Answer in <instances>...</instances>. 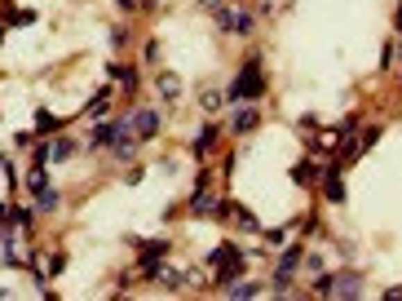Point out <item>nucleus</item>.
<instances>
[{
  "label": "nucleus",
  "mask_w": 402,
  "mask_h": 301,
  "mask_svg": "<svg viewBox=\"0 0 402 301\" xmlns=\"http://www.w3.org/2000/svg\"><path fill=\"white\" fill-rule=\"evenodd\" d=\"M319 182H323V164L319 160H296V164H292V186L314 190Z\"/></svg>",
  "instance_id": "423d86ee"
},
{
  "label": "nucleus",
  "mask_w": 402,
  "mask_h": 301,
  "mask_svg": "<svg viewBox=\"0 0 402 301\" xmlns=\"http://www.w3.org/2000/svg\"><path fill=\"white\" fill-rule=\"evenodd\" d=\"M376 142H380V124H362L358 129V155H367Z\"/></svg>",
  "instance_id": "4be33fe9"
},
{
  "label": "nucleus",
  "mask_w": 402,
  "mask_h": 301,
  "mask_svg": "<svg viewBox=\"0 0 402 301\" xmlns=\"http://www.w3.org/2000/svg\"><path fill=\"white\" fill-rule=\"evenodd\" d=\"M367 293V279L358 270H336V284H332V297H362Z\"/></svg>",
  "instance_id": "6e6552de"
},
{
  "label": "nucleus",
  "mask_w": 402,
  "mask_h": 301,
  "mask_svg": "<svg viewBox=\"0 0 402 301\" xmlns=\"http://www.w3.org/2000/svg\"><path fill=\"white\" fill-rule=\"evenodd\" d=\"M35 209H44V213H58V209H62V190H58V186H44V190H35Z\"/></svg>",
  "instance_id": "dca6fc26"
},
{
  "label": "nucleus",
  "mask_w": 402,
  "mask_h": 301,
  "mask_svg": "<svg viewBox=\"0 0 402 301\" xmlns=\"http://www.w3.org/2000/svg\"><path fill=\"white\" fill-rule=\"evenodd\" d=\"M35 22V9H9L5 14V27H31Z\"/></svg>",
  "instance_id": "a878e982"
},
{
  "label": "nucleus",
  "mask_w": 402,
  "mask_h": 301,
  "mask_svg": "<svg viewBox=\"0 0 402 301\" xmlns=\"http://www.w3.org/2000/svg\"><path fill=\"white\" fill-rule=\"evenodd\" d=\"M49 186V168L44 164H31V173H27V195H35V190H44Z\"/></svg>",
  "instance_id": "b1692460"
},
{
  "label": "nucleus",
  "mask_w": 402,
  "mask_h": 301,
  "mask_svg": "<svg viewBox=\"0 0 402 301\" xmlns=\"http://www.w3.org/2000/svg\"><path fill=\"white\" fill-rule=\"evenodd\" d=\"M261 293H265V284H252V279H239V284L226 288V297H235V301L239 297H261Z\"/></svg>",
  "instance_id": "6ab92c4d"
},
{
  "label": "nucleus",
  "mask_w": 402,
  "mask_h": 301,
  "mask_svg": "<svg viewBox=\"0 0 402 301\" xmlns=\"http://www.w3.org/2000/svg\"><path fill=\"white\" fill-rule=\"evenodd\" d=\"M235 222H239L248 235H261V222H257V213H252V209H243V204H235Z\"/></svg>",
  "instance_id": "412c9836"
},
{
  "label": "nucleus",
  "mask_w": 402,
  "mask_h": 301,
  "mask_svg": "<svg viewBox=\"0 0 402 301\" xmlns=\"http://www.w3.org/2000/svg\"><path fill=\"white\" fill-rule=\"evenodd\" d=\"M221 102H226V93H217V89H208V93L199 98V106H203V111H217Z\"/></svg>",
  "instance_id": "c85d7f7f"
},
{
  "label": "nucleus",
  "mask_w": 402,
  "mask_h": 301,
  "mask_svg": "<svg viewBox=\"0 0 402 301\" xmlns=\"http://www.w3.org/2000/svg\"><path fill=\"white\" fill-rule=\"evenodd\" d=\"M0 168H5V182H9V186H22V177H18V168H14V164H9V160H5V164H0Z\"/></svg>",
  "instance_id": "7c9ffc66"
},
{
  "label": "nucleus",
  "mask_w": 402,
  "mask_h": 301,
  "mask_svg": "<svg viewBox=\"0 0 402 301\" xmlns=\"http://www.w3.org/2000/svg\"><path fill=\"white\" fill-rule=\"evenodd\" d=\"M194 186H212V168H199V173H194Z\"/></svg>",
  "instance_id": "f704fd0d"
},
{
  "label": "nucleus",
  "mask_w": 402,
  "mask_h": 301,
  "mask_svg": "<svg viewBox=\"0 0 402 301\" xmlns=\"http://www.w3.org/2000/svg\"><path fill=\"white\" fill-rule=\"evenodd\" d=\"M217 142H221V129H217L212 120H203V124H199V133L190 138V155H194V160H203L208 151H217Z\"/></svg>",
  "instance_id": "39448f33"
},
{
  "label": "nucleus",
  "mask_w": 402,
  "mask_h": 301,
  "mask_svg": "<svg viewBox=\"0 0 402 301\" xmlns=\"http://www.w3.org/2000/svg\"><path fill=\"white\" fill-rule=\"evenodd\" d=\"M146 63H160V40H146V49H142Z\"/></svg>",
  "instance_id": "c756f323"
},
{
  "label": "nucleus",
  "mask_w": 402,
  "mask_h": 301,
  "mask_svg": "<svg viewBox=\"0 0 402 301\" xmlns=\"http://www.w3.org/2000/svg\"><path fill=\"white\" fill-rule=\"evenodd\" d=\"M9 222V200H0V226Z\"/></svg>",
  "instance_id": "e433bc0d"
},
{
  "label": "nucleus",
  "mask_w": 402,
  "mask_h": 301,
  "mask_svg": "<svg viewBox=\"0 0 402 301\" xmlns=\"http://www.w3.org/2000/svg\"><path fill=\"white\" fill-rule=\"evenodd\" d=\"M265 98V63H261V54H248L239 63V76L230 80V89H226V102H261Z\"/></svg>",
  "instance_id": "f257e3e1"
},
{
  "label": "nucleus",
  "mask_w": 402,
  "mask_h": 301,
  "mask_svg": "<svg viewBox=\"0 0 402 301\" xmlns=\"http://www.w3.org/2000/svg\"><path fill=\"white\" fill-rule=\"evenodd\" d=\"M111 44H115V49H124V44H128V27H115L111 31Z\"/></svg>",
  "instance_id": "2f4dec72"
},
{
  "label": "nucleus",
  "mask_w": 402,
  "mask_h": 301,
  "mask_svg": "<svg viewBox=\"0 0 402 301\" xmlns=\"http://www.w3.org/2000/svg\"><path fill=\"white\" fill-rule=\"evenodd\" d=\"M155 89H160L164 102H177L181 98V80L173 76V71H160V76H155Z\"/></svg>",
  "instance_id": "2eb2a0df"
},
{
  "label": "nucleus",
  "mask_w": 402,
  "mask_h": 301,
  "mask_svg": "<svg viewBox=\"0 0 402 301\" xmlns=\"http://www.w3.org/2000/svg\"><path fill=\"white\" fill-rule=\"evenodd\" d=\"M106 76L119 80L128 93H137V84H142V76H137V67H133V63H106Z\"/></svg>",
  "instance_id": "9b49d317"
},
{
  "label": "nucleus",
  "mask_w": 402,
  "mask_h": 301,
  "mask_svg": "<svg viewBox=\"0 0 402 301\" xmlns=\"http://www.w3.org/2000/svg\"><path fill=\"white\" fill-rule=\"evenodd\" d=\"M212 209H217V195L208 186H194V195H190V213L194 218H212Z\"/></svg>",
  "instance_id": "4468645a"
},
{
  "label": "nucleus",
  "mask_w": 402,
  "mask_h": 301,
  "mask_svg": "<svg viewBox=\"0 0 402 301\" xmlns=\"http://www.w3.org/2000/svg\"><path fill=\"white\" fill-rule=\"evenodd\" d=\"M115 138H119L115 120H97V124H93V133H89V147H93V151H97V147H106V151H111V147H115Z\"/></svg>",
  "instance_id": "ddd939ff"
},
{
  "label": "nucleus",
  "mask_w": 402,
  "mask_h": 301,
  "mask_svg": "<svg viewBox=\"0 0 402 301\" xmlns=\"http://www.w3.org/2000/svg\"><path fill=\"white\" fill-rule=\"evenodd\" d=\"M62 270H67V252H53V257H49V266H44V279H58Z\"/></svg>",
  "instance_id": "cd10ccee"
},
{
  "label": "nucleus",
  "mask_w": 402,
  "mask_h": 301,
  "mask_svg": "<svg viewBox=\"0 0 402 301\" xmlns=\"http://www.w3.org/2000/svg\"><path fill=\"white\" fill-rule=\"evenodd\" d=\"M76 155V142L71 138H53L49 142V164H62V160H71Z\"/></svg>",
  "instance_id": "f3484780"
},
{
  "label": "nucleus",
  "mask_w": 402,
  "mask_h": 301,
  "mask_svg": "<svg viewBox=\"0 0 402 301\" xmlns=\"http://www.w3.org/2000/svg\"><path fill=\"white\" fill-rule=\"evenodd\" d=\"M217 22H221V31H230V35H252V27H257V14L252 9H235V5H221L217 9Z\"/></svg>",
  "instance_id": "7ed1b4c3"
},
{
  "label": "nucleus",
  "mask_w": 402,
  "mask_h": 301,
  "mask_svg": "<svg viewBox=\"0 0 402 301\" xmlns=\"http://www.w3.org/2000/svg\"><path fill=\"white\" fill-rule=\"evenodd\" d=\"M319 190H323L327 204H345V200H349V190H345V160H340V155L323 164V182H319Z\"/></svg>",
  "instance_id": "f03ea898"
},
{
  "label": "nucleus",
  "mask_w": 402,
  "mask_h": 301,
  "mask_svg": "<svg viewBox=\"0 0 402 301\" xmlns=\"http://www.w3.org/2000/svg\"><path fill=\"white\" fill-rule=\"evenodd\" d=\"M235 252H239V244H235V239H221V244H217V248H212L203 261H208V266H221V261H226V257H235Z\"/></svg>",
  "instance_id": "aec40b11"
},
{
  "label": "nucleus",
  "mask_w": 402,
  "mask_h": 301,
  "mask_svg": "<svg viewBox=\"0 0 402 301\" xmlns=\"http://www.w3.org/2000/svg\"><path fill=\"white\" fill-rule=\"evenodd\" d=\"M212 270H217V275H212V284H217V288H221V293H226L230 284H239L243 275H248V257H243V248H239L235 257H226L221 266H212Z\"/></svg>",
  "instance_id": "20e7f679"
},
{
  "label": "nucleus",
  "mask_w": 402,
  "mask_h": 301,
  "mask_svg": "<svg viewBox=\"0 0 402 301\" xmlns=\"http://www.w3.org/2000/svg\"><path fill=\"white\" fill-rule=\"evenodd\" d=\"M168 248H173V239H142L137 244V266H151V261H164Z\"/></svg>",
  "instance_id": "9d476101"
},
{
  "label": "nucleus",
  "mask_w": 402,
  "mask_h": 301,
  "mask_svg": "<svg viewBox=\"0 0 402 301\" xmlns=\"http://www.w3.org/2000/svg\"><path fill=\"white\" fill-rule=\"evenodd\" d=\"M111 98H115V89H111V84H102V89L84 102V115H89V120H102L106 111H111Z\"/></svg>",
  "instance_id": "f8f14e48"
},
{
  "label": "nucleus",
  "mask_w": 402,
  "mask_h": 301,
  "mask_svg": "<svg viewBox=\"0 0 402 301\" xmlns=\"http://www.w3.org/2000/svg\"><path fill=\"white\" fill-rule=\"evenodd\" d=\"M133 129H137V142H155L160 138V111L137 106V111H133Z\"/></svg>",
  "instance_id": "0eeeda50"
},
{
  "label": "nucleus",
  "mask_w": 402,
  "mask_h": 301,
  "mask_svg": "<svg viewBox=\"0 0 402 301\" xmlns=\"http://www.w3.org/2000/svg\"><path fill=\"white\" fill-rule=\"evenodd\" d=\"M394 54H398V44H385V49H380V67H394Z\"/></svg>",
  "instance_id": "72a5a7b5"
},
{
  "label": "nucleus",
  "mask_w": 402,
  "mask_h": 301,
  "mask_svg": "<svg viewBox=\"0 0 402 301\" xmlns=\"http://www.w3.org/2000/svg\"><path fill=\"white\" fill-rule=\"evenodd\" d=\"M35 222V209L31 204H9V226H18V231H27Z\"/></svg>",
  "instance_id": "a211bd4d"
},
{
  "label": "nucleus",
  "mask_w": 402,
  "mask_h": 301,
  "mask_svg": "<svg viewBox=\"0 0 402 301\" xmlns=\"http://www.w3.org/2000/svg\"><path fill=\"white\" fill-rule=\"evenodd\" d=\"M257 124H261L257 102H239V106H235V115H230V133H252Z\"/></svg>",
  "instance_id": "1a4fd4ad"
},
{
  "label": "nucleus",
  "mask_w": 402,
  "mask_h": 301,
  "mask_svg": "<svg viewBox=\"0 0 402 301\" xmlns=\"http://www.w3.org/2000/svg\"><path fill=\"white\" fill-rule=\"evenodd\" d=\"M0 164H5V155H0Z\"/></svg>",
  "instance_id": "a19ab883"
},
{
  "label": "nucleus",
  "mask_w": 402,
  "mask_h": 301,
  "mask_svg": "<svg viewBox=\"0 0 402 301\" xmlns=\"http://www.w3.org/2000/svg\"><path fill=\"white\" fill-rule=\"evenodd\" d=\"M394 27H398V35H402V0H398V14H394Z\"/></svg>",
  "instance_id": "58836bf2"
},
{
  "label": "nucleus",
  "mask_w": 402,
  "mask_h": 301,
  "mask_svg": "<svg viewBox=\"0 0 402 301\" xmlns=\"http://www.w3.org/2000/svg\"><path fill=\"white\" fill-rule=\"evenodd\" d=\"M31 129H35V133H53V129H62V120L40 106V111H35V124H31Z\"/></svg>",
  "instance_id": "5701e85b"
},
{
  "label": "nucleus",
  "mask_w": 402,
  "mask_h": 301,
  "mask_svg": "<svg viewBox=\"0 0 402 301\" xmlns=\"http://www.w3.org/2000/svg\"><path fill=\"white\" fill-rule=\"evenodd\" d=\"M199 5H203V9H212V14H217V9H221V0H199Z\"/></svg>",
  "instance_id": "4c0bfd02"
},
{
  "label": "nucleus",
  "mask_w": 402,
  "mask_h": 301,
  "mask_svg": "<svg viewBox=\"0 0 402 301\" xmlns=\"http://www.w3.org/2000/svg\"><path fill=\"white\" fill-rule=\"evenodd\" d=\"M35 138H40V133H35V129H22V133H14V142H18V147H31Z\"/></svg>",
  "instance_id": "473e14b6"
},
{
  "label": "nucleus",
  "mask_w": 402,
  "mask_h": 301,
  "mask_svg": "<svg viewBox=\"0 0 402 301\" xmlns=\"http://www.w3.org/2000/svg\"><path fill=\"white\" fill-rule=\"evenodd\" d=\"M119 9H124V14H133V9H137V0H115Z\"/></svg>",
  "instance_id": "c9c22d12"
},
{
  "label": "nucleus",
  "mask_w": 402,
  "mask_h": 301,
  "mask_svg": "<svg viewBox=\"0 0 402 301\" xmlns=\"http://www.w3.org/2000/svg\"><path fill=\"white\" fill-rule=\"evenodd\" d=\"M111 151L119 155V160H133V155H137V138H133V133H119Z\"/></svg>",
  "instance_id": "393cba45"
},
{
  "label": "nucleus",
  "mask_w": 402,
  "mask_h": 301,
  "mask_svg": "<svg viewBox=\"0 0 402 301\" xmlns=\"http://www.w3.org/2000/svg\"><path fill=\"white\" fill-rule=\"evenodd\" d=\"M5 31H9V27H5V22H0V40H5Z\"/></svg>",
  "instance_id": "ea45409f"
},
{
  "label": "nucleus",
  "mask_w": 402,
  "mask_h": 301,
  "mask_svg": "<svg viewBox=\"0 0 402 301\" xmlns=\"http://www.w3.org/2000/svg\"><path fill=\"white\" fill-rule=\"evenodd\" d=\"M261 239H265V248H283V244H287V226H274V231H261Z\"/></svg>",
  "instance_id": "bb28decb"
}]
</instances>
